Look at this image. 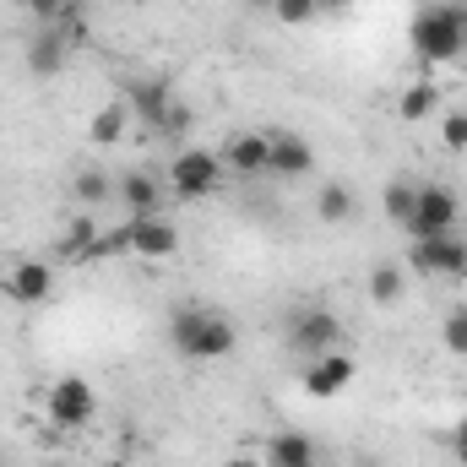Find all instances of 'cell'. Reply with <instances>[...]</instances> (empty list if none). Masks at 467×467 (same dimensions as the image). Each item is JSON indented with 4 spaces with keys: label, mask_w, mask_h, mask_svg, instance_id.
I'll return each instance as SVG.
<instances>
[{
    "label": "cell",
    "mask_w": 467,
    "mask_h": 467,
    "mask_svg": "<svg viewBox=\"0 0 467 467\" xmlns=\"http://www.w3.org/2000/svg\"><path fill=\"white\" fill-rule=\"evenodd\" d=\"M408 49L424 66H451L467 55V0H430L408 22Z\"/></svg>",
    "instance_id": "6da1fadb"
},
{
    "label": "cell",
    "mask_w": 467,
    "mask_h": 467,
    "mask_svg": "<svg viewBox=\"0 0 467 467\" xmlns=\"http://www.w3.org/2000/svg\"><path fill=\"white\" fill-rule=\"evenodd\" d=\"M169 348L191 364H218L239 348V327L213 305H180L169 316Z\"/></svg>",
    "instance_id": "7a4b0ae2"
},
{
    "label": "cell",
    "mask_w": 467,
    "mask_h": 467,
    "mask_svg": "<svg viewBox=\"0 0 467 467\" xmlns=\"http://www.w3.org/2000/svg\"><path fill=\"white\" fill-rule=\"evenodd\" d=\"M223 180H229V169L213 147H180L163 169V185L174 202H213L223 191Z\"/></svg>",
    "instance_id": "3957f363"
},
{
    "label": "cell",
    "mask_w": 467,
    "mask_h": 467,
    "mask_svg": "<svg viewBox=\"0 0 467 467\" xmlns=\"http://www.w3.org/2000/svg\"><path fill=\"white\" fill-rule=\"evenodd\" d=\"M44 413H49L60 430H88V424L99 419V391H93V380H82V375H60V380H49V391H44Z\"/></svg>",
    "instance_id": "277c9868"
},
{
    "label": "cell",
    "mask_w": 467,
    "mask_h": 467,
    "mask_svg": "<svg viewBox=\"0 0 467 467\" xmlns=\"http://www.w3.org/2000/svg\"><path fill=\"white\" fill-rule=\"evenodd\" d=\"M55 294V266L38 261V255H16L0 266V299H11L16 310H33Z\"/></svg>",
    "instance_id": "5b68a950"
},
{
    "label": "cell",
    "mask_w": 467,
    "mask_h": 467,
    "mask_svg": "<svg viewBox=\"0 0 467 467\" xmlns=\"http://www.w3.org/2000/svg\"><path fill=\"white\" fill-rule=\"evenodd\" d=\"M462 218V202L451 185H419V202H413V218H408V239H441V234H457Z\"/></svg>",
    "instance_id": "8992f818"
},
{
    "label": "cell",
    "mask_w": 467,
    "mask_h": 467,
    "mask_svg": "<svg viewBox=\"0 0 467 467\" xmlns=\"http://www.w3.org/2000/svg\"><path fill=\"white\" fill-rule=\"evenodd\" d=\"M402 266H408L413 277H467V239H462V234L413 239Z\"/></svg>",
    "instance_id": "52a82bcc"
},
{
    "label": "cell",
    "mask_w": 467,
    "mask_h": 467,
    "mask_svg": "<svg viewBox=\"0 0 467 467\" xmlns=\"http://www.w3.org/2000/svg\"><path fill=\"white\" fill-rule=\"evenodd\" d=\"M119 250L125 255H136V261H169L174 250H180V229L163 218V213H152V218H130L125 229H115Z\"/></svg>",
    "instance_id": "ba28073f"
},
{
    "label": "cell",
    "mask_w": 467,
    "mask_h": 467,
    "mask_svg": "<svg viewBox=\"0 0 467 467\" xmlns=\"http://www.w3.org/2000/svg\"><path fill=\"white\" fill-rule=\"evenodd\" d=\"M288 348L299 353V358H321V353L343 348V321L332 316V310H299L294 321H288Z\"/></svg>",
    "instance_id": "9c48e42d"
},
{
    "label": "cell",
    "mask_w": 467,
    "mask_h": 467,
    "mask_svg": "<svg viewBox=\"0 0 467 467\" xmlns=\"http://www.w3.org/2000/svg\"><path fill=\"white\" fill-rule=\"evenodd\" d=\"M266 174L272 180H305V174H316V147L299 130H266Z\"/></svg>",
    "instance_id": "30bf717a"
},
{
    "label": "cell",
    "mask_w": 467,
    "mask_h": 467,
    "mask_svg": "<svg viewBox=\"0 0 467 467\" xmlns=\"http://www.w3.org/2000/svg\"><path fill=\"white\" fill-rule=\"evenodd\" d=\"M353 375H358L353 353H343V348L321 353V358H310V369H305V397L332 402V397H343V391L353 386Z\"/></svg>",
    "instance_id": "8fae6325"
},
{
    "label": "cell",
    "mask_w": 467,
    "mask_h": 467,
    "mask_svg": "<svg viewBox=\"0 0 467 467\" xmlns=\"http://www.w3.org/2000/svg\"><path fill=\"white\" fill-rule=\"evenodd\" d=\"M125 109L141 119L152 136H163V119L174 109V93L163 82H152V77H136V82H125Z\"/></svg>",
    "instance_id": "7c38bea8"
},
{
    "label": "cell",
    "mask_w": 467,
    "mask_h": 467,
    "mask_svg": "<svg viewBox=\"0 0 467 467\" xmlns=\"http://www.w3.org/2000/svg\"><path fill=\"white\" fill-rule=\"evenodd\" d=\"M115 202L130 213V218H152L163 207V180L152 169H125L115 180Z\"/></svg>",
    "instance_id": "4fadbf2b"
},
{
    "label": "cell",
    "mask_w": 467,
    "mask_h": 467,
    "mask_svg": "<svg viewBox=\"0 0 467 467\" xmlns=\"http://www.w3.org/2000/svg\"><path fill=\"white\" fill-rule=\"evenodd\" d=\"M218 158H223V169L239 174V180L266 174V130H234V136H223Z\"/></svg>",
    "instance_id": "5bb4252c"
},
{
    "label": "cell",
    "mask_w": 467,
    "mask_h": 467,
    "mask_svg": "<svg viewBox=\"0 0 467 467\" xmlns=\"http://www.w3.org/2000/svg\"><path fill=\"white\" fill-rule=\"evenodd\" d=\"M66 60H71L66 22H55V27H38V33L27 38V71H33V77H60V71H66Z\"/></svg>",
    "instance_id": "9a60e30c"
},
{
    "label": "cell",
    "mask_w": 467,
    "mask_h": 467,
    "mask_svg": "<svg viewBox=\"0 0 467 467\" xmlns=\"http://www.w3.org/2000/svg\"><path fill=\"white\" fill-rule=\"evenodd\" d=\"M261 451H266V457H261L266 467H310V462H321V457H316L321 446H316L305 430H277Z\"/></svg>",
    "instance_id": "2e32d148"
},
{
    "label": "cell",
    "mask_w": 467,
    "mask_h": 467,
    "mask_svg": "<svg viewBox=\"0 0 467 467\" xmlns=\"http://www.w3.org/2000/svg\"><path fill=\"white\" fill-rule=\"evenodd\" d=\"M99 218L93 213H77L66 234H60V261H93V244H99Z\"/></svg>",
    "instance_id": "e0dca14e"
},
{
    "label": "cell",
    "mask_w": 467,
    "mask_h": 467,
    "mask_svg": "<svg viewBox=\"0 0 467 467\" xmlns=\"http://www.w3.org/2000/svg\"><path fill=\"white\" fill-rule=\"evenodd\" d=\"M125 125H130L125 99H119V104H104L99 115L88 119V141H93V147H119V141H125Z\"/></svg>",
    "instance_id": "ac0fdd59"
},
{
    "label": "cell",
    "mask_w": 467,
    "mask_h": 467,
    "mask_svg": "<svg viewBox=\"0 0 467 467\" xmlns=\"http://www.w3.org/2000/svg\"><path fill=\"white\" fill-rule=\"evenodd\" d=\"M316 218H321V223H348L353 218V191L343 180H327V185L316 191Z\"/></svg>",
    "instance_id": "d6986e66"
},
{
    "label": "cell",
    "mask_w": 467,
    "mask_h": 467,
    "mask_svg": "<svg viewBox=\"0 0 467 467\" xmlns=\"http://www.w3.org/2000/svg\"><path fill=\"white\" fill-rule=\"evenodd\" d=\"M413 202H419V185L413 180H386V191H380V207H386V218L397 223V229H408V218H413Z\"/></svg>",
    "instance_id": "ffe728a7"
},
{
    "label": "cell",
    "mask_w": 467,
    "mask_h": 467,
    "mask_svg": "<svg viewBox=\"0 0 467 467\" xmlns=\"http://www.w3.org/2000/svg\"><path fill=\"white\" fill-rule=\"evenodd\" d=\"M402 288H408V266H402V261H380V266L369 272V299H375V305H397Z\"/></svg>",
    "instance_id": "44dd1931"
},
{
    "label": "cell",
    "mask_w": 467,
    "mask_h": 467,
    "mask_svg": "<svg viewBox=\"0 0 467 467\" xmlns=\"http://www.w3.org/2000/svg\"><path fill=\"white\" fill-rule=\"evenodd\" d=\"M435 109H441V88H435V82H413V88H402V99H397V115L408 119V125H413V119H430Z\"/></svg>",
    "instance_id": "7402d4cb"
},
{
    "label": "cell",
    "mask_w": 467,
    "mask_h": 467,
    "mask_svg": "<svg viewBox=\"0 0 467 467\" xmlns=\"http://www.w3.org/2000/svg\"><path fill=\"white\" fill-rule=\"evenodd\" d=\"M71 196L82 202V213H93V207H104V202L115 196V180H109L104 169H82V174L71 180Z\"/></svg>",
    "instance_id": "603a6c76"
},
{
    "label": "cell",
    "mask_w": 467,
    "mask_h": 467,
    "mask_svg": "<svg viewBox=\"0 0 467 467\" xmlns=\"http://www.w3.org/2000/svg\"><path fill=\"white\" fill-rule=\"evenodd\" d=\"M272 16H277L283 27H310V22L321 16V5H316V0H272Z\"/></svg>",
    "instance_id": "cb8c5ba5"
},
{
    "label": "cell",
    "mask_w": 467,
    "mask_h": 467,
    "mask_svg": "<svg viewBox=\"0 0 467 467\" xmlns=\"http://www.w3.org/2000/svg\"><path fill=\"white\" fill-rule=\"evenodd\" d=\"M441 343H446V353L467 358V305H457V310L441 321Z\"/></svg>",
    "instance_id": "d4e9b609"
},
{
    "label": "cell",
    "mask_w": 467,
    "mask_h": 467,
    "mask_svg": "<svg viewBox=\"0 0 467 467\" xmlns=\"http://www.w3.org/2000/svg\"><path fill=\"white\" fill-rule=\"evenodd\" d=\"M27 11L38 16V27H55V22L77 16V0H27Z\"/></svg>",
    "instance_id": "484cf974"
},
{
    "label": "cell",
    "mask_w": 467,
    "mask_h": 467,
    "mask_svg": "<svg viewBox=\"0 0 467 467\" xmlns=\"http://www.w3.org/2000/svg\"><path fill=\"white\" fill-rule=\"evenodd\" d=\"M441 147H451V152H467V109H451V115H441Z\"/></svg>",
    "instance_id": "4316f807"
},
{
    "label": "cell",
    "mask_w": 467,
    "mask_h": 467,
    "mask_svg": "<svg viewBox=\"0 0 467 467\" xmlns=\"http://www.w3.org/2000/svg\"><path fill=\"white\" fill-rule=\"evenodd\" d=\"M163 136H191V104L174 99V109H169V119H163Z\"/></svg>",
    "instance_id": "83f0119b"
},
{
    "label": "cell",
    "mask_w": 467,
    "mask_h": 467,
    "mask_svg": "<svg viewBox=\"0 0 467 467\" xmlns=\"http://www.w3.org/2000/svg\"><path fill=\"white\" fill-rule=\"evenodd\" d=\"M223 467H266V462H261V457H250V451H234Z\"/></svg>",
    "instance_id": "f1b7e54d"
},
{
    "label": "cell",
    "mask_w": 467,
    "mask_h": 467,
    "mask_svg": "<svg viewBox=\"0 0 467 467\" xmlns=\"http://www.w3.org/2000/svg\"><path fill=\"white\" fill-rule=\"evenodd\" d=\"M451 446H467V413L451 424Z\"/></svg>",
    "instance_id": "f546056e"
},
{
    "label": "cell",
    "mask_w": 467,
    "mask_h": 467,
    "mask_svg": "<svg viewBox=\"0 0 467 467\" xmlns=\"http://www.w3.org/2000/svg\"><path fill=\"white\" fill-rule=\"evenodd\" d=\"M321 11H343V5H353V0H316Z\"/></svg>",
    "instance_id": "4dcf8cb0"
},
{
    "label": "cell",
    "mask_w": 467,
    "mask_h": 467,
    "mask_svg": "<svg viewBox=\"0 0 467 467\" xmlns=\"http://www.w3.org/2000/svg\"><path fill=\"white\" fill-rule=\"evenodd\" d=\"M244 5H250V11H266V16H272V0H244Z\"/></svg>",
    "instance_id": "1f68e13d"
},
{
    "label": "cell",
    "mask_w": 467,
    "mask_h": 467,
    "mask_svg": "<svg viewBox=\"0 0 467 467\" xmlns=\"http://www.w3.org/2000/svg\"><path fill=\"white\" fill-rule=\"evenodd\" d=\"M451 451H457V462H462V467H467V446H451Z\"/></svg>",
    "instance_id": "d6a6232c"
},
{
    "label": "cell",
    "mask_w": 467,
    "mask_h": 467,
    "mask_svg": "<svg viewBox=\"0 0 467 467\" xmlns=\"http://www.w3.org/2000/svg\"><path fill=\"white\" fill-rule=\"evenodd\" d=\"M104 467H130V462H125V457H109V462H104Z\"/></svg>",
    "instance_id": "836d02e7"
},
{
    "label": "cell",
    "mask_w": 467,
    "mask_h": 467,
    "mask_svg": "<svg viewBox=\"0 0 467 467\" xmlns=\"http://www.w3.org/2000/svg\"><path fill=\"white\" fill-rule=\"evenodd\" d=\"M44 467H71V462H44Z\"/></svg>",
    "instance_id": "e575fe53"
},
{
    "label": "cell",
    "mask_w": 467,
    "mask_h": 467,
    "mask_svg": "<svg viewBox=\"0 0 467 467\" xmlns=\"http://www.w3.org/2000/svg\"><path fill=\"white\" fill-rule=\"evenodd\" d=\"M353 467H380V462H353Z\"/></svg>",
    "instance_id": "d590c367"
},
{
    "label": "cell",
    "mask_w": 467,
    "mask_h": 467,
    "mask_svg": "<svg viewBox=\"0 0 467 467\" xmlns=\"http://www.w3.org/2000/svg\"><path fill=\"white\" fill-rule=\"evenodd\" d=\"M462 397H467V386H462Z\"/></svg>",
    "instance_id": "8d00e7d4"
},
{
    "label": "cell",
    "mask_w": 467,
    "mask_h": 467,
    "mask_svg": "<svg viewBox=\"0 0 467 467\" xmlns=\"http://www.w3.org/2000/svg\"><path fill=\"white\" fill-rule=\"evenodd\" d=\"M310 467H321V462H310Z\"/></svg>",
    "instance_id": "74e56055"
}]
</instances>
